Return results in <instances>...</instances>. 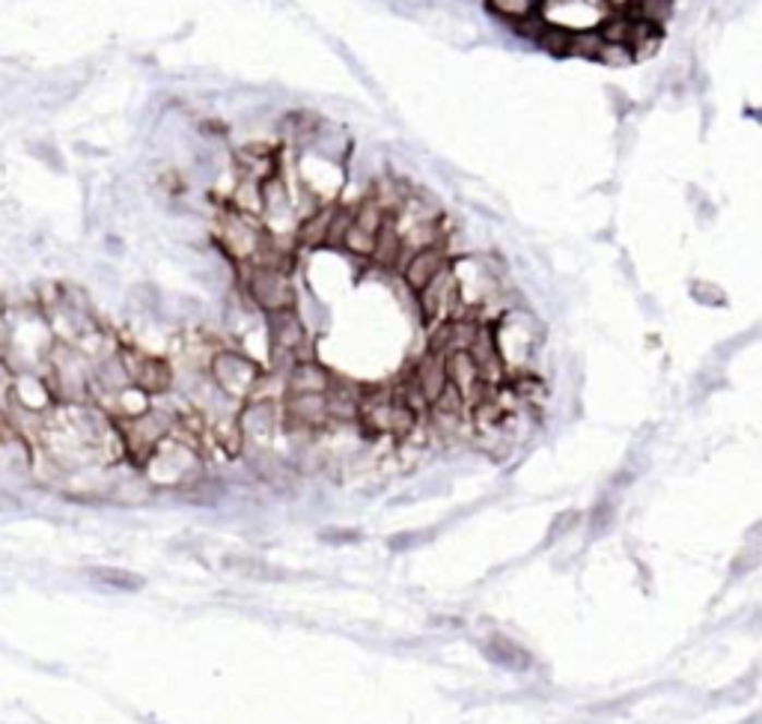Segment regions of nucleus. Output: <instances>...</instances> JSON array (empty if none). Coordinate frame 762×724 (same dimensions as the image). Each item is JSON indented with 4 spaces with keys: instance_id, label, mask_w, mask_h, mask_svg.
<instances>
[{
    "instance_id": "obj_1",
    "label": "nucleus",
    "mask_w": 762,
    "mask_h": 724,
    "mask_svg": "<svg viewBox=\"0 0 762 724\" xmlns=\"http://www.w3.org/2000/svg\"><path fill=\"white\" fill-rule=\"evenodd\" d=\"M114 427H117L120 448L126 450V456L131 462L143 465V462L150 460V453L170 436L174 417L167 415V412H158V408H146V412L134 417H117Z\"/></svg>"
},
{
    "instance_id": "obj_2",
    "label": "nucleus",
    "mask_w": 762,
    "mask_h": 724,
    "mask_svg": "<svg viewBox=\"0 0 762 724\" xmlns=\"http://www.w3.org/2000/svg\"><path fill=\"white\" fill-rule=\"evenodd\" d=\"M260 376V364L251 361L241 352L224 349L212 355V382L229 400H248V394H251V388L257 384Z\"/></svg>"
},
{
    "instance_id": "obj_3",
    "label": "nucleus",
    "mask_w": 762,
    "mask_h": 724,
    "mask_svg": "<svg viewBox=\"0 0 762 724\" xmlns=\"http://www.w3.org/2000/svg\"><path fill=\"white\" fill-rule=\"evenodd\" d=\"M153 483H186L197 472V453L188 441H174L170 436L150 453V460L143 462Z\"/></svg>"
},
{
    "instance_id": "obj_4",
    "label": "nucleus",
    "mask_w": 762,
    "mask_h": 724,
    "mask_svg": "<svg viewBox=\"0 0 762 724\" xmlns=\"http://www.w3.org/2000/svg\"><path fill=\"white\" fill-rule=\"evenodd\" d=\"M117 355H120L122 367H126L131 388H138L146 396L164 394L174 382V370L164 358H155V355H146V352L138 349H120Z\"/></svg>"
},
{
    "instance_id": "obj_5",
    "label": "nucleus",
    "mask_w": 762,
    "mask_h": 724,
    "mask_svg": "<svg viewBox=\"0 0 762 724\" xmlns=\"http://www.w3.org/2000/svg\"><path fill=\"white\" fill-rule=\"evenodd\" d=\"M248 296L265 313L295 308V289L289 284V275L274 272V269H262V265H253L251 275H248Z\"/></svg>"
},
{
    "instance_id": "obj_6",
    "label": "nucleus",
    "mask_w": 762,
    "mask_h": 724,
    "mask_svg": "<svg viewBox=\"0 0 762 724\" xmlns=\"http://www.w3.org/2000/svg\"><path fill=\"white\" fill-rule=\"evenodd\" d=\"M236 424L241 429V439L265 448L277 429V403H245Z\"/></svg>"
},
{
    "instance_id": "obj_7",
    "label": "nucleus",
    "mask_w": 762,
    "mask_h": 724,
    "mask_svg": "<svg viewBox=\"0 0 762 724\" xmlns=\"http://www.w3.org/2000/svg\"><path fill=\"white\" fill-rule=\"evenodd\" d=\"M450 265V260H447L444 248H420V251H414L405 257V265H403V277L405 284H408V289L412 293H420L432 277L441 272V269H447Z\"/></svg>"
},
{
    "instance_id": "obj_8",
    "label": "nucleus",
    "mask_w": 762,
    "mask_h": 724,
    "mask_svg": "<svg viewBox=\"0 0 762 724\" xmlns=\"http://www.w3.org/2000/svg\"><path fill=\"white\" fill-rule=\"evenodd\" d=\"M269 334H272V349L289 352V355H295L307 343L305 322L295 313V308L269 313Z\"/></svg>"
},
{
    "instance_id": "obj_9",
    "label": "nucleus",
    "mask_w": 762,
    "mask_h": 724,
    "mask_svg": "<svg viewBox=\"0 0 762 724\" xmlns=\"http://www.w3.org/2000/svg\"><path fill=\"white\" fill-rule=\"evenodd\" d=\"M414 384L420 388V394H424V400L432 406L438 396L444 394V388L450 382H447V367H444V355L441 352H426L424 358H420V364L414 367Z\"/></svg>"
},
{
    "instance_id": "obj_10",
    "label": "nucleus",
    "mask_w": 762,
    "mask_h": 724,
    "mask_svg": "<svg viewBox=\"0 0 762 724\" xmlns=\"http://www.w3.org/2000/svg\"><path fill=\"white\" fill-rule=\"evenodd\" d=\"M334 384V376L317 361H298L286 373V394H328Z\"/></svg>"
},
{
    "instance_id": "obj_11",
    "label": "nucleus",
    "mask_w": 762,
    "mask_h": 724,
    "mask_svg": "<svg viewBox=\"0 0 762 724\" xmlns=\"http://www.w3.org/2000/svg\"><path fill=\"white\" fill-rule=\"evenodd\" d=\"M331 215H334V203H325V206H319L313 215H307V218L298 221V227H295V241H298L301 248H310V251L325 248Z\"/></svg>"
},
{
    "instance_id": "obj_12",
    "label": "nucleus",
    "mask_w": 762,
    "mask_h": 724,
    "mask_svg": "<svg viewBox=\"0 0 762 724\" xmlns=\"http://www.w3.org/2000/svg\"><path fill=\"white\" fill-rule=\"evenodd\" d=\"M634 24H638V19L629 15L626 10L610 12V15H605V22L599 24V31H596V34L602 36V43L629 45L634 36Z\"/></svg>"
},
{
    "instance_id": "obj_13",
    "label": "nucleus",
    "mask_w": 762,
    "mask_h": 724,
    "mask_svg": "<svg viewBox=\"0 0 762 724\" xmlns=\"http://www.w3.org/2000/svg\"><path fill=\"white\" fill-rule=\"evenodd\" d=\"M534 45H539V51L551 57H572V31L569 27H560V24H551L545 19L543 31L536 34Z\"/></svg>"
},
{
    "instance_id": "obj_14",
    "label": "nucleus",
    "mask_w": 762,
    "mask_h": 724,
    "mask_svg": "<svg viewBox=\"0 0 762 724\" xmlns=\"http://www.w3.org/2000/svg\"><path fill=\"white\" fill-rule=\"evenodd\" d=\"M545 3H548V0H486L491 15H498V19H503V22L510 24L531 19V15H536V12L543 10Z\"/></svg>"
},
{
    "instance_id": "obj_15",
    "label": "nucleus",
    "mask_w": 762,
    "mask_h": 724,
    "mask_svg": "<svg viewBox=\"0 0 762 724\" xmlns=\"http://www.w3.org/2000/svg\"><path fill=\"white\" fill-rule=\"evenodd\" d=\"M224 563H227L229 570H239L241 575H248V579H260V582H281V579H286L284 570H277V567H272V563H265V560L260 558L227 555Z\"/></svg>"
},
{
    "instance_id": "obj_16",
    "label": "nucleus",
    "mask_w": 762,
    "mask_h": 724,
    "mask_svg": "<svg viewBox=\"0 0 762 724\" xmlns=\"http://www.w3.org/2000/svg\"><path fill=\"white\" fill-rule=\"evenodd\" d=\"M90 575L96 579L98 584H105V587H114V591H141L143 584V575H138V572H129V570H117V567H96V570H90Z\"/></svg>"
},
{
    "instance_id": "obj_17",
    "label": "nucleus",
    "mask_w": 762,
    "mask_h": 724,
    "mask_svg": "<svg viewBox=\"0 0 762 724\" xmlns=\"http://www.w3.org/2000/svg\"><path fill=\"white\" fill-rule=\"evenodd\" d=\"M486 653H489L491 662H503L507 668H527V665H531L527 650L515 648V644H510L507 638H495Z\"/></svg>"
},
{
    "instance_id": "obj_18",
    "label": "nucleus",
    "mask_w": 762,
    "mask_h": 724,
    "mask_svg": "<svg viewBox=\"0 0 762 724\" xmlns=\"http://www.w3.org/2000/svg\"><path fill=\"white\" fill-rule=\"evenodd\" d=\"M340 248H346V251L360 257V260H370L372 248H376V233L364 230V227H358V224L352 221L349 230H346V236L340 241Z\"/></svg>"
},
{
    "instance_id": "obj_19",
    "label": "nucleus",
    "mask_w": 762,
    "mask_h": 724,
    "mask_svg": "<svg viewBox=\"0 0 762 724\" xmlns=\"http://www.w3.org/2000/svg\"><path fill=\"white\" fill-rule=\"evenodd\" d=\"M596 63H602L605 69H629L634 67V57L632 51H629V45L602 43L599 55H596Z\"/></svg>"
},
{
    "instance_id": "obj_20",
    "label": "nucleus",
    "mask_w": 762,
    "mask_h": 724,
    "mask_svg": "<svg viewBox=\"0 0 762 724\" xmlns=\"http://www.w3.org/2000/svg\"><path fill=\"white\" fill-rule=\"evenodd\" d=\"M599 48H602V36L596 34V27H587V31H572V57L596 60Z\"/></svg>"
},
{
    "instance_id": "obj_21",
    "label": "nucleus",
    "mask_w": 762,
    "mask_h": 724,
    "mask_svg": "<svg viewBox=\"0 0 762 724\" xmlns=\"http://www.w3.org/2000/svg\"><path fill=\"white\" fill-rule=\"evenodd\" d=\"M688 293H691V298H694V301L706 305V308H724V305H727L724 289L715 284H709V281H691Z\"/></svg>"
},
{
    "instance_id": "obj_22",
    "label": "nucleus",
    "mask_w": 762,
    "mask_h": 724,
    "mask_svg": "<svg viewBox=\"0 0 762 724\" xmlns=\"http://www.w3.org/2000/svg\"><path fill=\"white\" fill-rule=\"evenodd\" d=\"M608 90V102H610V108H614V114H617V120H626L629 114H632L638 105H634V99L626 93V90H620V87H605Z\"/></svg>"
},
{
    "instance_id": "obj_23",
    "label": "nucleus",
    "mask_w": 762,
    "mask_h": 724,
    "mask_svg": "<svg viewBox=\"0 0 762 724\" xmlns=\"http://www.w3.org/2000/svg\"><path fill=\"white\" fill-rule=\"evenodd\" d=\"M31 153L51 167V170H63V155L57 153L51 143H36V146H31Z\"/></svg>"
},
{
    "instance_id": "obj_24",
    "label": "nucleus",
    "mask_w": 762,
    "mask_h": 724,
    "mask_svg": "<svg viewBox=\"0 0 762 724\" xmlns=\"http://www.w3.org/2000/svg\"><path fill=\"white\" fill-rule=\"evenodd\" d=\"M715 215H718V209L712 206V200L709 198H703L698 203V221H700V227H709L712 221H715Z\"/></svg>"
},
{
    "instance_id": "obj_25",
    "label": "nucleus",
    "mask_w": 762,
    "mask_h": 724,
    "mask_svg": "<svg viewBox=\"0 0 762 724\" xmlns=\"http://www.w3.org/2000/svg\"><path fill=\"white\" fill-rule=\"evenodd\" d=\"M322 539L325 543H358V531H322Z\"/></svg>"
},
{
    "instance_id": "obj_26",
    "label": "nucleus",
    "mask_w": 762,
    "mask_h": 724,
    "mask_svg": "<svg viewBox=\"0 0 762 724\" xmlns=\"http://www.w3.org/2000/svg\"><path fill=\"white\" fill-rule=\"evenodd\" d=\"M575 522H578L575 513H563V517L555 522V527H551V539H557V534H560V531H567V527H572Z\"/></svg>"
},
{
    "instance_id": "obj_27",
    "label": "nucleus",
    "mask_w": 762,
    "mask_h": 724,
    "mask_svg": "<svg viewBox=\"0 0 762 724\" xmlns=\"http://www.w3.org/2000/svg\"><path fill=\"white\" fill-rule=\"evenodd\" d=\"M608 3H610V7H620V10H626V7H629L632 0H608Z\"/></svg>"
}]
</instances>
